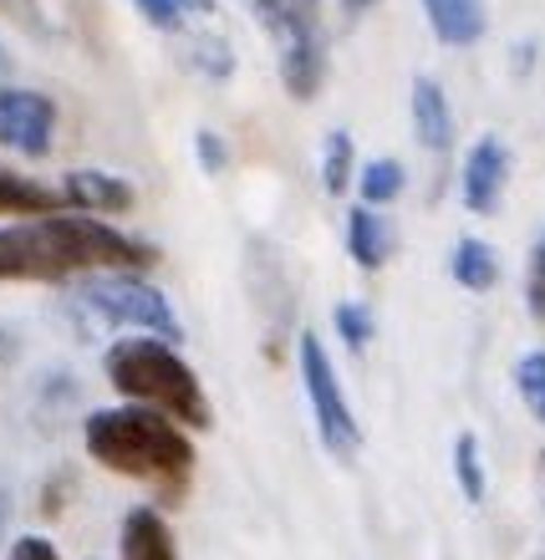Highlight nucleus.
Returning a JSON list of instances; mask_svg holds the SVG:
<instances>
[{
    "instance_id": "2",
    "label": "nucleus",
    "mask_w": 545,
    "mask_h": 560,
    "mask_svg": "<svg viewBox=\"0 0 545 560\" xmlns=\"http://www.w3.org/2000/svg\"><path fill=\"white\" fill-rule=\"evenodd\" d=\"M82 443L88 458L103 469L138 479V485L159 489L163 500H184L194 479V443L184 439V428L174 418L123 402V408H97L82 423Z\"/></svg>"
},
{
    "instance_id": "22",
    "label": "nucleus",
    "mask_w": 545,
    "mask_h": 560,
    "mask_svg": "<svg viewBox=\"0 0 545 560\" xmlns=\"http://www.w3.org/2000/svg\"><path fill=\"white\" fill-rule=\"evenodd\" d=\"M138 11H143V21L153 31H163V36H174V31H184V5L178 0H134Z\"/></svg>"
},
{
    "instance_id": "15",
    "label": "nucleus",
    "mask_w": 545,
    "mask_h": 560,
    "mask_svg": "<svg viewBox=\"0 0 545 560\" xmlns=\"http://www.w3.org/2000/svg\"><path fill=\"white\" fill-rule=\"evenodd\" d=\"M449 276H454L464 291H495V280H500V255H495V245H489V240L464 235L454 245Z\"/></svg>"
},
{
    "instance_id": "29",
    "label": "nucleus",
    "mask_w": 545,
    "mask_h": 560,
    "mask_svg": "<svg viewBox=\"0 0 545 560\" xmlns=\"http://www.w3.org/2000/svg\"><path fill=\"white\" fill-rule=\"evenodd\" d=\"M0 61H5V57H0Z\"/></svg>"
},
{
    "instance_id": "14",
    "label": "nucleus",
    "mask_w": 545,
    "mask_h": 560,
    "mask_svg": "<svg viewBox=\"0 0 545 560\" xmlns=\"http://www.w3.org/2000/svg\"><path fill=\"white\" fill-rule=\"evenodd\" d=\"M347 250H352L357 270H368V276L383 270L387 250H393V230H387V220L378 209H368V205L347 209Z\"/></svg>"
},
{
    "instance_id": "13",
    "label": "nucleus",
    "mask_w": 545,
    "mask_h": 560,
    "mask_svg": "<svg viewBox=\"0 0 545 560\" xmlns=\"http://www.w3.org/2000/svg\"><path fill=\"white\" fill-rule=\"evenodd\" d=\"M57 209H61V194L51 184H36V178L0 163V214L5 220H42V214H57Z\"/></svg>"
},
{
    "instance_id": "25",
    "label": "nucleus",
    "mask_w": 545,
    "mask_h": 560,
    "mask_svg": "<svg viewBox=\"0 0 545 560\" xmlns=\"http://www.w3.org/2000/svg\"><path fill=\"white\" fill-rule=\"evenodd\" d=\"M11 560H61V556L46 535H21V540L11 546Z\"/></svg>"
},
{
    "instance_id": "16",
    "label": "nucleus",
    "mask_w": 545,
    "mask_h": 560,
    "mask_svg": "<svg viewBox=\"0 0 545 560\" xmlns=\"http://www.w3.org/2000/svg\"><path fill=\"white\" fill-rule=\"evenodd\" d=\"M357 189H362V205L368 209H383L408 189V168H403V159H372V163H362Z\"/></svg>"
},
{
    "instance_id": "23",
    "label": "nucleus",
    "mask_w": 545,
    "mask_h": 560,
    "mask_svg": "<svg viewBox=\"0 0 545 560\" xmlns=\"http://www.w3.org/2000/svg\"><path fill=\"white\" fill-rule=\"evenodd\" d=\"M194 148H199V163H205V174H224V163H230V148L214 128H199L194 133Z\"/></svg>"
},
{
    "instance_id": "28",
    "label": "nucleus",
    "mask_w": 545,
    "mask_h": 560,
    "mask_svg": "<svg viewBox=\"0 0 545 560\" xmlns=\"http://www.w3.org/2000/svg\"><path fill=\"white\" fill-rule=\"evenodd\" d=\"M541 464H545V454H541Z\"/></svg>"
},
{
    "instance_id": "17",
    "label": "nucleus",
    "mask_w": 545,
    "mask_h": 560,
    "mask_svg": "<svg viewBox=\"0 0 545 560\" xmlns=\"http://www.w3.org/2000/svg\"><path fill=\"white\" fill-rule=\"evenodd\" d=\"M454 479H459V494H464V500L485 504L489 479H485V458H479V439H474V433H459L454 439Z\"/></svg>"
},
{
    "instance_id": "26",
    "label": "nucleus",
    "mask_w": 545,
    "mask_h": 560,
    "mask_svg": "<svg viewBox=\"0 0 545 560\" xmlns=\"http://www.w3.org/2000/svg\"><path fill=\"white\" fill-rule=\"evenodd\" d=\"M178 5H184V15H209V11H214V0H178Z\"/></svg>"
},
{
    "instance_id": "21",
    "label": "nucleus",
    "mask_w": 545,
    "mask_h": 560,
    "mask_svg": "<svg viewBox=\"0 0 545 560\" xmlns=\"http://www.w3.org/2000/svg\"><path fill=\"white\" fill-rule=\"evenodd\" d=\"M525 301H531V316L545 326V230L531 250V270H525Z\"/></svg>"
},
{
    "instance_id": "5",
    "label": "nucleus",
    "mask_w": 545,
    "mask_h": 560,
    "mask_svg": "<svg viewBox=\"0 0 545 560\" xmlns=\"http://www.w3.org/2000/svg\"><path fill=\"white\" fill-rule=\"evenodd\" d=\"M295 362H301V383H306V402H311V418H316V433H322L326 454L352 464L357 448H362V428H357L352 402L341 393L337 368H332V357H326L316 331L295 337Z\"/></svg>"
},
{
    "instance_id": "11",
    "label": "nucleus",
    "mask_w": 545,
    "mask_h": 560,
    "mask_svg": "<svg viewBox=\"0 0 545 560\" xmlns=\"http://www.w3.org/2000/svg\"><path fill=\"white\" fill-rule=\"evenodd\" d=\"M118 550H123V560H178L174 530H169V520H163L153 504H138V510L123 515Z\"/></svg>"
},
{
    "instance_id": "7",
    "label": "nucleus",
    "mask_w": 545,
    "mask_h": 560,
    "mask_svg": "<svg viewBox=\"0 0 545 560\" xmlns=\"http://www.w3.org/2000/svg\"><path fill=\"white\" fill-rule=\"evenodd\" d=\"M51 138H57V103L46 92H31V88L0 92V143L26 153V159H46Z\"/></svg>"
},
{
    "instance_id": "12",
    "label": "nucleus",
    "mask_w": 545,
    "mask_h": 560,
    "mask_svg": "<svg viewBox=\"0 0 545 560\" xmlns=\"http://www.w3.org/2000/svg\"><path fill=\"white\" fill-rule=\"evenodd\" d=\"M424 15L443 46H474L489 31V0H424Z\"/></svg>"
},
{
    "instance_id": "3",
    "label": "nucleus",
    "mask_w": 545,
    "mask_h": 560,
    "mask_svg": "<svg viewBox=\"0 0 545 560\" xmlns=\"http://www.w3.org/2000/svg\"><path fill=\"white\" fill-rule=\"evenodd\" d=\"M103 372H107V383L118 387L128 402H138V408H153V413L174 418V423H184V428L214 423L199 372H194L169 341L128 331V337L113 341L103 352Z\"/></svg>"
},
{
    "instance_id": "27",
    "label": "nucleus",
    "mask_w": 545,
    "mask_h": 560,
    "mask_svg": "<svg viewBox=\"0 0 545 560\" xmlns=\"http://www.w3.org/2000/svg\"><path fill=\"white\" fill-rule=\"evenodd\" d=\"M372 5H378V0H341V11H347V15H368Z\"/></svg>"
},
{
    "instance_id": "20",
    "label": "nucleus",
    "mask_w": 545,
    "mask_h": 560,
    "mask_svg": "<svg viewBox=\"0 0 545 560\" xmlns=\"http://www.w3.org/2000/svg\"><path fill=\"white\" fill-rule=\"evenodd\" d=\"M332 326H337V337L352 347V352H368L372 331H378V322H372L368 301H337V311H332Z\"/></svg>"
},
{
    "instance_id": "24",
    "label": "nucleus",
    "mask_w": 545,
    "mask_h": 560,
    "mask_svg": "<svg viewBox=\"0 0 545 560\" xmlns=\"http://www.w3.org/2000/svg\"><path fill=\"white\" fill-rule=\"evenodd\" d=\"M194 51H199L194 61H199L209 77H230V72H235V51H230L224 42H199Z\"/></svg>"
},
{
    "instance_id": "19",
    "label": "nucleus",
    "mask_w": 545,
    "mask_h": 560,
    "mask_svg": "<svg viewBox=\"0 0 545 560\" xmlns=\"http://www.w3.org/2000/svg\"><path fill=\"white\" fill-rule=\"evenodd\" d=\"M515 393H520V402L531 408L535 423H545V347H535V352L520 357V368H515Z\"/></svg>"
},
{
    "instance_id": "18",
    "label": "nucleus",
    "mask_w": 545,
    "mask_h": 560,
    "mask_svg": "<svg viewBox=\"0 0 545 560\" xmlns=\"http://www.w3.org/2000/svg\"><path fill=\"white\" fill-rule=\"evenodd\" d=\"M352 163H357V148H352V133L347 128H337V133H326V148H322V184L326 194H347V184H352Z\"/></svg>"
},
{
    "instance_id": "10",
    "label": "nucleus",
    "mask_w": 545,
    "mask_h": 560,
    "mask_svg": "<svg viewBox=\"0 0 545 560\" xmlns=\"http://www.w3.org/2000/svg\"><path fill=\"white\" fill-rule=\"evenodd\" d=\"M413 133L439 159L454 148V113H449V97L433 77H413Z\"/></svg>"
},
{
    "instance_id": "8",
    "label": "nucleus",
    "mask_w": 545,
    "mask_h": 560,
    "mask_svg": "<svg viewBox=\"0 0 545 560\" xmlns=\"http://www.w3.org/2000/svg\"><path fill=\"white\" fill-rule=\"evenodd\" d=\"M505 184H510V148L500 138H479L469 148V159H464V178H459L464 209L469 214H495Z\"/></svg>"
},
{
    "instance_id": "9",
    "label": "nucleus",
    "mask_w": 545,
    "mask_h": 560,
    "mask_svg": "<svg viewBox=\"0 0 545 560\" xmlns=\"http://www.w3.org/2000/svg\"><path fill=\"white\" fill-rule=\"evenodd\" d=\"M61 205H72L77 214H97V220H113V214H128L138 205V194L128 178L103 174V168H77V174L61 178Z\"/></svg>"
},
{
    "instance_id": "1",
    "label": "nucleus",
    "mask_w": 545,
    "mask_h": 560,
    "mask_svg": "<svg viewBox=\"0 0 545 560\" xmlns=\"http://www.w3.org/2000/svg\"><path fill=\"white\" fill-rule=\"evenodd\" d=\"M153 245L123 235L97 214H42L0 224V280H72L92 270H148Z\"/></svg>"
},
{
    "instance_id": "4",
    "label": "nucleus",
    "mask_w": 545,
    "mask_h": 560,
    "mask_svg": "<svg viewBox=\"0 0 545 560\" xmlns=\"http://www.w3.org/2000/svg\"><path fill=\"white\" fill-rule=\"evenodd\" d=\"M77 306L88 311L92 322H107L118 331H138V337H159V341H184L174 306L159 285H148L138 270H92V280L77 291Z\"/></svg>"
},
{
    "instance_id": "6",
    "label": "nucleus",
    "mask_w": 545,
    "mask_h": 560,
    "mask_svg": "<svg viewBox=\"0 0 545 560\" xmlns=\"http://www.w3.org/2000/svg\"><path fill=\"white\" fill-rule=\"evenodd\" d=\"M270 36L280 42V82L295 103H311L326 88V26L322 0H286Z\"/></svg>"
}]
</instances>
